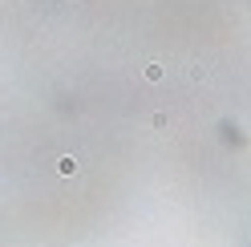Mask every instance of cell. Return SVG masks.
I'll use <instances>...</instances> for the list:
<instances>
[{
  "mask_svg": "<svg viewBox=\"0 0 251 247\" xmlns=\"http://www.w3.org/2000/svg\"><path fill=\"white\" fill-rule=\"evenodd\" d=\"M150 126H154V130H166V126H170V118H166V114H154V118H150Z\"/></svg>",
  "mask_w": 251,
  "mask_h": 247,
  "instance_id": "3957f363",
  "label": "cell"
},
{
  "mask_svg": "<svg viewBox=\"0 0 251 247\" xmlns=\"http://www.w3.org/2000/svg\"><path fill=\"white\" fill-rule=\"evenodd\" d=\"M77 171H81V162H77L73 154H61V158H57V174L69 178V174H77Z\"/></svg>",
  "mask_w": 251,
  "mask_h": 247,
  "instance_id": "6da1fadb",
  "label": "cell"
},
{
  "mask_svg": "<svg viewBox=\"0 0 251 247\" xmlns=\"http://www.w3.org/2000/svg\"><path fill=\"white\" fill-rule=\"evenodd\" d=\"M142 77H146V81H162V77H166V65L150 61V65H142Z\"/></svg>",
  "mask_w": 251,
  "mask_h": 247,
  "instance_id": "7a4b0ae2",
  "label": "cell"
}]
</instances>
